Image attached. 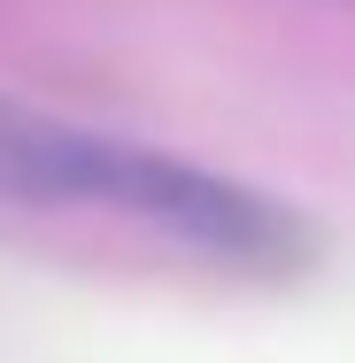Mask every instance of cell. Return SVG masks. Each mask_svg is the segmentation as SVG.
<instances>
[{
  "instance_id": "1",
  "label": "cell",
  "mask_w": 355,
  "mask_h": 363,
  "mask_svg": "<svg viewBox=\"0 0 355 363\" xmlns=\"http://www.w3.org/2000/svg\"><path fill=\"white\" fill-rule=\"evenodd\" d=\"M0 201L101 209V217H124L216 271H247V279H293L317 263V224L301 209H286L224 170H201L186 155L77 132L23 101H0Z\"/></svg>"
}]
</instances>
